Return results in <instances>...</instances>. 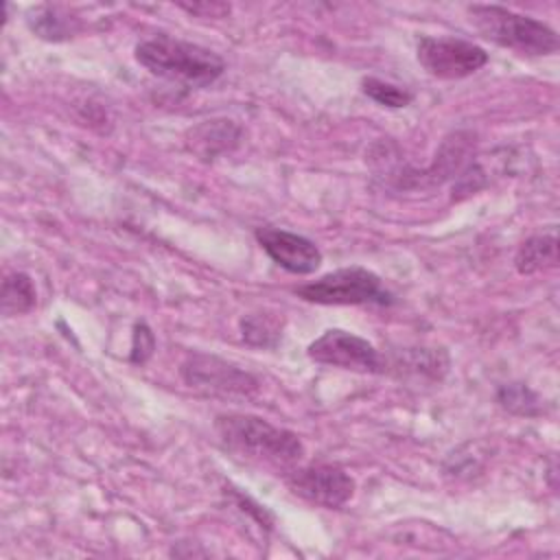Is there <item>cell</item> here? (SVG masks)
I'll use <instances>...</instances> for the list:
<instances>
[{
  "instance_id": "cell-14",
  "label": "cell",
  "mask_w": 560,
  "mask_h": 560,
  "mask_svg": "<svg viewBox=\"0 0 560 560\" xmlns=\"http://www.w3.org/2000/svg\"><path fill=\"white\" fill-rule=\"evenodd\" d=\"M241 335L249 346L273 348L282 337V317L276 313H249L241 319Z\"/></svg>"
},
{
  "instance_id": "cell-6",
  "label": "cell",
  "mask_w": 560,
  "mask_h": 560,
  "mask_svg": "<svg viewBox=\"0 0 560 560\" xmlns=\"http://www.w3.org/2000/svg\"><path fill=\"white\" fill-rule=\"evenodd\" d=\"M420 66L435 79H464L488 63V52L459 37H420L416 46Z\"/></svg>"
},
{
  "instance_id": "cell-10",
  "label": "cell",
  "mask_w": 560,
  "mask_h": 560,
  "mask_svg": "<svg viewBox=\"0 0 560 560\" xmlns=\"http://www.w3.org/2000/svg\"><path fill=\"white\" fill-rule=\"evenodd\" d=\"M241 142V127L230 118H212L190 127L184 136L186 149L203 162H212L230 153Z\"/></svg>"
},
{
  "instance_id": "cell-11",
  "label": "cell",
  "mask_w": 560,
  "mask_h": 560,
  "mask_svg": "<svg viewBox=\"0 0 560 560\" xmlns=\"http://www.w3.org/2000/svg\"><path fill=\"white\" fill-rule=\"evenodd\" d=\"M28 26L46 42H63L81 31V20L61 4H42L28 13Z\"/></svg>"
},
{
  "instance_id": "cell-5",
  "label": "cell",
  "mask_w": 560,
  "mask_h": 560,
  "mask_svg": "<svg viewBox=\"0 0 560 560\" xmlns=\"http://www.w3.org/2000/svg\"><path fill=\"white\" fill-rule=\"evenodd\" d=\"M306 354L322 365L352 370L361 374H381L387 368L385 357L368 339L341 328H330L308 343Z\"/></svg>"
},
{
  "instance_id": "cell-1",
  "label": "cell",
  "mask_w": 560,
  "mask_h": 560,
  "mask_svg": "<svg viewBox=\"0 0 560 560\" xmlns=\"http://www.w3.org/2000/svg\"><path fill=\"white\" fill-rule=\"evenodd\" d=\"M214 429L221 442L230 451L265 466L293 470V466L304 455V444L293 431L273 427L271 422L258 416H249V413L219 416L214 422Z\"/></svg>"
},
{
  "instance_id": "cell-16",
  "label": "cell",
  "mask_w": 560,
  "mask_h": 560,
  "mask_svg": "<svg viewBox=\"0 0 560 560\" xmlns=\"http://www.w3.org/2000/svg\"><path fill=\"white\" fill-rule=\"evenodd\" d=\"M497 402L508 413H514V416L532 418V416H540L542 413V405H540L538 394L534 389H529L525 383L501 385L497 389Z\"/></svg>"
},
{
  "instance_id": "cell-2",
  "label": "cell",
  "mask_w": 560,
  "mask_h": 560,
  "mask_svg": "<svg viewBox=\"0 0 560 560\" xmlns=\"http://www.w3.org/2000/svg\"><path fill=\"white\" fill-rule=\"evenodd\" d=\"M136 61L155 77L192 88L214 83L225 70L223 59L214 50L166 33L140 42L136 46Z\"/></svg>"
},
{
  "instance_id": "cell-15",
  "label": "cell",
  "mask_w": 560,
  "mask_h": 560,
  "mask_svg": "<svg viewBox=\"0 0 560 560\" xmlns=\"http://www.w3.org/2000/svg\"><path fill=\"white\" fill-rule=\"evenodd\" d=\"M396 368L405 372H413L433 381H440L448 370V357L442 350H429V348H416L405 350L396 363Z\"/></svg>"
},
{
  "instance_id": "cell-3",
  "label": "cell",
  "mask_w": 560,
  "mask_h": 560,
  "mask_svg": "<svg viewBox=\"0 0 560 560\" xmlns=\"http://www.w3.org/2000/svg\"><path fill=\"white\" fill-rule=\"evenodd\" d=\"M468 15L486 39L523 55H551L560 46L558 33L551 26L505 7L472 4Z\"/></svg>"
},
{
  "instance_id": "cell-4",
  "label": "cell",
  "mask_w": 560,
  "mask_h": 560,
  "mask_svg": "<svg viewBox=\"0 0 560 560\" xmlns=\"http://www.w3.org/2000/svg\"><path fill=\"white\" fill-rule=\"evenodd\" d=\"M298 298L313 304H326V306H389L394 302V295L385 289L383 280L365 269V267H343L337 271H330L313 282H306L295 289Z\"/></svg>"
},
{
  "instance_id": "cell-9",
  "label": "cell",
  "mask_w": 560,
  "mask_h": 560,
  "mask_svg": "<svg viewBox=\"0 0 560 560\" xmlns=\"http://www.w3.org/2000/svg\"><path fill=\"white\" fill-rule=\"evenodd\" d=\"M254 236L258 245L267 252V256L289 273L308 276L317 271L322 265L319 247L302 234L265 225V228H258Z\"/></svg>"
},
{
  "instance_id": "cell-17",
  "label": "cell",
  "mask_w": 560,
  "mask_h": 560,
  "mask_svg": "<svg viewBox=\"0 0 560 560\" xmlns=\"http://www.w3.org/2000/svg\"><path fill=\"white\" fill-rule=\"evenodd\" d=\"M361 90H363L365 96H370V98L376 101L378 105L392 107V109L407 107V105L413 101V94H411L407 88L387 83V81L376 79V77L363 79V81H361Z\"/></svg>"
},
{
  "instance_id": "cell-7",
  "label": "cell",
  "mask_w": 560,
  "mask_h": 560,
  "mask_svg": "<svg viewBox=\"0 0 560 560\" xmlns=\"http://www.w3.org/2000/svg\"><path fill=\"white\" fill-rule=\"evenodd\" d=\"M182 376L186 385L210 396H249L258 389L249 372L208 354H190L182 363Z\"/></svg>"
},
{
  "instance_id": "cell-12",
  "label": "cell",
  "mask_w": 560,
  "mask_h": 560,
  "mask_svg": "<svg viewBox=\"0 0 560 560\" xmlns=\"http://www.w3.org/2000/svg\"><path fill=\"white\" fill-rule=\"evenodd\" d=\"M558 262V243H556V234H538L527 238L514 258L516 271L523 276L556 267Z\"/></svg>"
},
{
  "instance_id": "cell-13",
  "label": "cell",
  "mask_w": 560,
  "mask_h": 560,
  "mask_svg": "<svg viewBox=\"0 0 560 560\" xmlns=\"http://www.w3.org/2000/svg\"><path fill=\"white\" fill-rule=\"evenodd\" d=\"M37 302V291L28 273L13 271L2 280L0 291V311L2 315H24L28 313Z\"/></svg>"
},
{
  "instance_id": "cell-18",
  "label": "cell",
  "mask_w": 560,
  "mask_h": 560,
  "mask_svg": "<svg viewBox=\"0 0 560 560\" xmlns=\"http://www.w3.org/2000/svg\"><path fill=\"white\" fill-rule=\"evenodd\" d=\"M155 350V337L151 328L144 322H138L133 326V337H131V352L129 359L131 363H144Z\"/></svg>"
},
{
  "instance_id": "cell-19",
  "label": "cell",
  "mask_w": 560,
  "mask_h": 560,
  "mask_svg": "<svg viewBox=\"0 0 560 560\" xmlns=\"http://www.w3.org/2000/svg\"><path fill=\"white\" fill-rule=\"evenodd\" d=\"M179 9L199 18H225L230 13V4L225 2H192V4H179Z\"/></svg>"
},
{
  "instance_id": "cell-8",
  "label": "cell",
  "mask_w": 560,
  "mask_h": 560,
  "mask_svg": "<svg viewBox=\"0 0 560 560\" xmlns=\"http://www.w3.org/2000/svg\"><path fill=\"white\" fill-rule=\"evenodd\" d=\"M287 486L300 499L328 510L341 508L354 494V479L335 464L293 468L287 475Z\"/></svg>"
}]
</instances>
